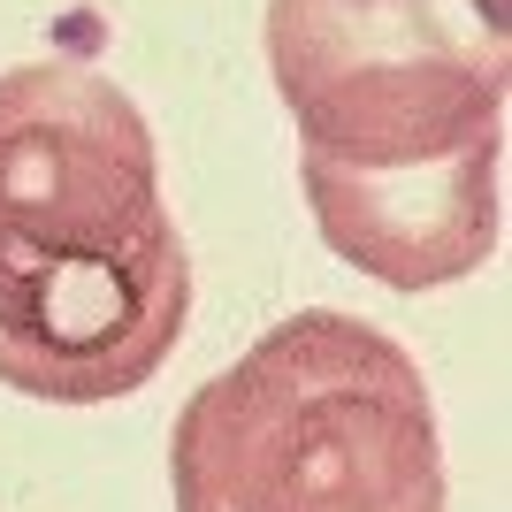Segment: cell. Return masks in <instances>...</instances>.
Wrapping results in <instances>:
<instances>
[{"label": "cell", "instance_id": "cell-1", "mask_svg": "<svg viewBox=\"0 0 512 512\" xmlns=\"http://www.w3.org/2000/svg\"><path fill=\"white\" fill-rule=\"evenodd\" d=\"M268 69L337 260L444 291L497 253L505 0H268Z\"/></svg>", "mask_w": 512, "mask_h": 512}, {"label": "cell", "instance_id": "cell-2", "mask_svg": "<svg viewBox=\"0 0 512 512\" xmlns=\"http://www.w3.org/2000/svg\"><path fill=\"white\" fill-rule=\"evenodd\" d=\"M192 321V253L161 153L115 77L23 62L0 77V383L39 406L146 390Z\"/></svg>", "mask_w": 512, "mask_h": 512}, {"label": "cell", "instance_id": "cell-3", "mask_svg": "<svg viewBox=\"0 0 512 512\" xmlns=\"http://www.w3.org/2000/svg\"><path fill=\"white\" fill-rule=\"evenodd\" d=\"M169 490L176 512H444L421 360L337 306L260 329L176 406Z\"/></svg>", "mask_w": 512, "mask_h": 512}]
</instances>
